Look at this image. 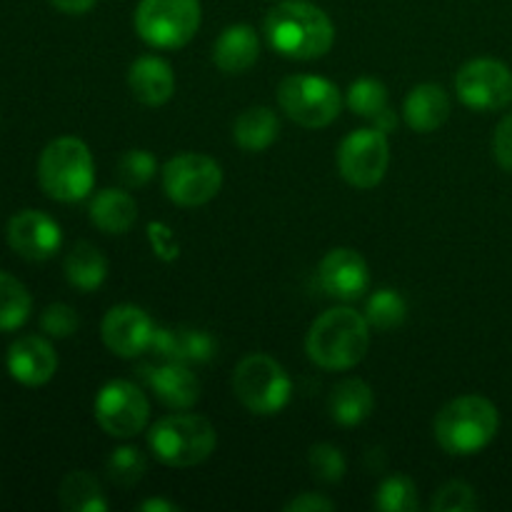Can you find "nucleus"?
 I'll return each instance as SVG.
<instances>
[{"label": "nucleus", "mask_w": 512, "mask_h": 512, "mask_svg": "<svg viewBox=\"0 0 512 512\" xmlns=\"http://www.w3.org/2000/svg\"><path fill=\"white\" fill-rule=\"evenodd\" d=\"M268 43L293 60L323 58L335 43L333 20L308 0H285L265 15Z\"/></svg>", "instance_id": "f257e3e1"}, {"label": "nucleus", "mask_w": 512, "mask_h": 512, "mask_svg": "<svg viewBox=\"0 0 512 512\" xmlns=\"http://www.w3.org/2000/svg\"><path fill=\"white\" fill-rule=\"evenodd\" d=\"M370 348V323L353 308H333L310 328L305 350L318 368L350 370Z\"/></svg>", "instance_id": "f03ea898"}, {"label": "nucleus", "mask_w": 512, "mask_h": 512, "mask_svg": "<svg viewBox=\"0 0 512 512\" xmlns=\"http://www.w3.org/2000/svg\"><path fill=\"white\" fill-rule=\"evenodd\" d=\"M435 440L450 455H475L488 448L500 430V413L483 395H463L435 418Z\"/></svg>", "instance_id": "7ed1b4c3"}, {"label": "nucleus", "mask_w": 512, "mask_h": 512, "mask_svg": "<svg viewBox=\"0 0 512 512\" xmlns=\"http://www.w3.org/2000/svg\"><path fill=\"white\" fill-rule=\"evenodd\" d=\"M40 188L60 203H78L88 198L95 185V163L88 145L78 138L53 140L38 160Z\"/></svg>", "instance_id": "20e7f679"}, {"label": "nucleus", "mask_w": 512, "mask_h": 512, "mask_svg": "<svg viewBox=\"0 0 512 512\" xmlns=\"http://www.w3.org/2000/svg\"><path fill=\"white\" fill-rule=\"evenodd\" d=\"M148 443L160 463L170 468H193L213 455L218 433L203 415H165L150 428Z\"/></svg>", "instance_id": "39448f33"}, {"label": "nucleus", "mask_w": 512, "mask_h": 512, "mask_svg": "<svg viewBox=\"0 0 512 512\" xmlns=\"http://www.w3.org/2000/svg\"><path fill=\"white\" fill-rule=\"evenodd\" d=\"M233 390L250 413L275 415L290 403L293 383L278 360L263 353H253L240 360L235 368Z\"/></svg>", "instance_id": "423d86ee"}, {"label": "nucleus", "mask_w": 512, "mask_h": 512, "mask_svg": "<svg viewBox=\"0 0 512 512\" xmlns=\"http://www.w3.org/2000/svg\"><path fill=\"white\" fill-rule=\"evenodd\" d=\"M200 28V0H140L135 30L153 48H183Z\"/></svg>", "instance_id": "0eeeda50"}, {"label": "nucleus", "mask_w": 512, "mask_h": 512, "mask_svg": "<svg viewBox=\"0 0 512 512\" xmlns=\"http://www.w3.org/2000/svg\"><path fill=\"white\" fill-rule=\"evenodd\" d=\"M278 103L303 128H325L340 115V90L318 75H288L278 88Z\"/></svg>", "instance_id": "6e6552de"}, {"label": "nucleus", "mask_w": 512, "mask_h": 512, "mask_svg": "<svg viewBox=\"0 0 512 512\" xmlns=\"http://www.w3.org/2000/svg\"><path fill=\"white\" fill-rule=\"evenodd\" d=\"M163 188L183 208L205 205L223 188V168L203 153H180L163 168Z\"/></svg>", "instance_id": "1a4fd4ad"}, {"label": "nucleus", "mask_w": 512, "mask_h": 512, "mask_svg": "<svg viewBox=\"0 0 512 512\" xmlns=\"http://www.w3.org/2000/svg\"><path fill=\"white\" fill-rule=\"evenodd\" d=\"M390 145L383 130L360 128L353 130L348 138L340 143L338 168L340 175L348 180L353 188H375L388 173Z\"/></svg>", "instance_id": "9d476101"}, {"label": "nucleus", "mask_w": 512, "mask_h": 512, "mask_svg": "<svg viewBox=\"0 0 512 512\" xmlns=\"http://www.w3.org/2000/svg\"><path fill=\"white\" fill-rule=\"evenodd\" d=\"M150 418V403L138 385L113 380L95 398V420L113 438H133L143 433Z\"/></svg>", "instance_id": "9b49d317"}, {"label": "nucleus", "mask_w": 512, "mask_h": 512, "mask_svg": "<svg viewBox=\"0 0 512 512\" xmlns=\"http://www.w3.org/2000/svg\"><path fill=\"white\" fill-rule=\"evenodd\" d=\"M458 98L473 110H503L512 103V70L495 58H475L455 75Z\"/></svg>", "instance_id": "f8f14e48"}, {"label": "nucleus", "mask_w": 512, "mask_h": 512, "mask_svg": "<svg viewBox=\"0 0 512 512\" xmlns=\"http://www.w3.org/2000/svg\"><path fill=\"white\" fill-rule=\"evenodd\" d=\"M8 245L25 260H50L63 245V230L43 210H20L8 220Z\"/></svg>", "instance_id": "ddd939ff"}, {"label": "nucleus", "mask_w": 512, "mask_h": 512, "mask_svg": "<svg viewBox=\"0 0 512 512\" xmlns=\"http://www.w3.org/2000/svg\"><path fill=\"white\" fill-rule=\"evenodd\" d=\"M155 323L135 305H115L103 318V343L120 358H138L153 343Z\"/></svg>", "instance_id": "4468645a"}, {"label": "nucleus", "mask_w": 512, "mask_h": 512, "mask_svg": "<svg viewBox=\"0 0 512 512\" xmlns=\"http://www.w3.org/2000/svg\"><path fill=\"white\" fill-rule=\"evenodd\" d=\"M320 285L330 298L350 300L363 298L370 285V270L363 255L350 248H335L323 258L318 270Z\"/></svg>", "instance_id": "2eb2a0df"}, {"label": "nucleus", "mask_w": 512, "mask_h": 512, "mask_svg": "<svg viewBox=\"0 0 512 512\" xmlns=\"http://www.w3.org/2000/svg\"><path fill=\"white\" fill-rule=\"evenodd\" d=\"M5 365H8L10 378L18 380L20 385L40 388V385L53 380L55 370H58V355L45 338L23 335L8 348Z\"/></svg>", "instance_id": "dca6fc26"}, {"label": "nucleus", "mask_w": 512, "mask_h": 512, "mask_svg": "<svg viewBox=\"0 0 512 512\" xmlns=\"http://www.w3.org/2000/svg\"><path fill=\"white\" fill-rule=\"evenodd\" d=\"M138 375L168 408L190 410L200 400L198 378L185 363L140 365Z\"/></svg>", "instance_id": "f3484780"}, {"label": "nucleus", "mask_w": 512, "mask_h": 512, "mask_svg": "<svg viewBox=\"0 0 512 512\" xmlns=\"http://www.w3.org/2000/svg\"><path fill=\"white\" fill-rule=\"evenodd\" d=\"M148 353L163 363H208L215 355V340L205 330L155 328Z\"/></svg>", "instance_id": "a211bd4d"}, {"label": "nucleus", "mask_w": 512, "mask_h": 512, "mask_svg": "<svg viewBox=\"0 0 512 512\" xmlns=\"http://www.w3.org/2000/svg\"><path fill=\"white\" fill-rule=\"evenodd\" d=\"M130 90L143 105H163L175 93L173 68L158 55H143L130 65Z\"/></svg>", "instance_id": "6ab92c4d"}, {"label": "nucleus", "mask_w": 512, "mask_h": 512, "mask_svg": "<svg viewBox=\"0 0 512 512\" xmlns=\"http://www.w3.org/2000/svg\"><path fill=\"white\" fill-rule=\"evenodd\" d=\"M260 40L255 28L238 23L230 25L220 33V38L213 45V60L223 73L238 75L253 68L258 63Z\"/></svg>", "instance_id": "aec40b11"}, {"label": "nucleus", "mask_w": 512, "mask_h": 512, "mask_svg": "<svg viewBox=\"0 0 512 512\" xmlns=\"http://www.w3.org/2000/svg\"><path fill=\"white\" fill-rule=\"evenodd\" d=\"M405 120L418 133H433L450 118V98L440 85L423 83L405 98Z\"/></svg>", "instance_id": "412c9836"}, {"label": "nucleus", "mask_w": 512, "mask_h": 512, "mask_svg": "<svg viewBox=\"0 0 512 512\" xmlns=\"http://www.w3.org/2000/svg\"><path fill=\"white\" fill-rule=\"evenodd\" d=\"M375 410V395L360 378L340 380L328 398V413L338 425L353 428L368 420Z\"/></svg>", "instance_id": "4be33fe9"}, {"label": "nucleus", "mask_w": 512, "mask_h": 512, "mask_svg": "<svg viewBox=\"0 0 512 512\" xmlns=\"http://www.w3.org/2000/svg\"><path fill=\"white\" fill-rule=\"evenodd\" d=\"M90 220L108 235H123L138 220V203L125 190L105 188L90 203Z\"/></svg>", "instance_id": "5701e85b"}, {"label": "nucleus", "mask_w": 512, "mask_h": 512, "mask_svg": "<svg viewBox=\"0 0 512 512\" xmlns=\"http://www.w3.org/2000/svg\"><path fill=\"white\" fill-rule=\"evenodd\" d=\"M280 133V120L278 115L273 113L265 105H258V108H248L245 113L238 115L233 125L235 143L240 145L248 153H260V150L270 148V145L278 140Z\"/></svg>", "instance_id": "b1692460"}, {"label": "nucleus", "mask_w": 512, "mask_h": 512, "mask_svg": "<svg viewBox=\"0 0 512 512\" xmlns=\"http://www.w3.org/2000/svg\"><path fill=\"white\" fill-rule=\"evenodd\" d=\"M65 278L73 288L93 293L108 278V263L93 243H75L65 258Z\"/></svg>", "instance_id": "393cba45"}, {"label": "nucleus", "mask_w": 512, "mask_h": 512, "mask_svg": "<svg viewBox=\"0 0 512 512\" xmlns=\"http://www.w3.org/2000/svg\"><path fill=\"white\" fill-rule=\"evenodd\" d=\"M58 498L63 510L68 512H105L108 500L103 498L98 480L88 470H73L63 478L58 490Z\"/></svg>", "instance_id": "a878e982"}, {"label": "nucleus", "mask_w": 512, "mask_h": 512, "mask_svg": "<svg viewBox=\"0 0 512 512\" xmlns=\"http://www.w3.org/2000/svg\"><path fill=\"white\" fill-rule=\"evenodd\" d=\"M30 310H33V298L28 288L18 278L0 270V330L10 333L23 328L30 318Z\"/></svg>", "instance_id": "bb28decb"}, {"label": "nucleus", "mask_w": 512, "mask_h": 512, "mask_svg": "<svg viewBox=\"0 0 512 512\" xmlns=\"http://www.w3.org/2000/svg\"><path fill=\"white\" fill-rule=\"evenodd\" d=\"M418 488L405 475H390L375 490V508L385 512H413L418 510Z\"/></svg>", "instance_id": "cd10ccee"}, {"label": "nucleus", "mask_w": 512, "mask_h": 512, "mask_svg": "<svg viewBox=\"0 0 512 512\" xmlns=\"http://www.w3.org/2000/svg\"><path fill=\"white\" fill-rule=\"evenodd\" d=\"M405 315H408L405 298L388 288L373 293V298H370L368 305H365V320L378 330L398 328V325L405 320Z\"/></svg>", "instance_id": "c85d7f7f"}, {"label": "nucleus", "mask_w": 512, "mask_h": 512, "mask_svg": "<svg viewBox=\"0 0 512 512\" xmlns=\"http://www.w3.org/2000/svg\"><path fill=\"white\" fill-rule=\"evenodd\" d=\"M348 108L360 118L375 120L388 108V88L375 78H360L348 90Z\"/></svg>", "instance_id": "c756f323"}, {"label": "nucleus", "mask_w": 512, "mask_h": 512, "mask_svg": "<svg viewBox=\"0 0 512 512\" xmlns=\"http://www.w3.org/2000/svg\"><path fill=\"white\" fill-rule=\"evenodd\" d=\"M148 470V460L140 453L138 448H130V445H123V448H115L108 458V478L113 480L115 485H123V488H133L140 478Z\"/></svg>", "instance_id": "7c9ffc66"}, {"label": "nucleus", "mask_w": 512, "mask_h": 512, "mask_svg": "<svg viewBox=\"0 0 512 512\" xmlns=\"http://www.w3.org/2000/svg\"><path fill=\"white\" fill-rule=\"evenodd\" d=\"M155 168H158V163H155L153 153H148V150H128V153L120 155L115 173H118L120 183L128 185V188H140V185L153 180Z\"/></svg>", "instance_id": "2f4dec72"}, {"label": "nucleus", "mask_w": 512, "mask_h": 512, "mask_svg": "<svg viewBox=\"0 0 512 512\" xmlns=\"http://www.w3.org/2000/svg\"><path fill=\"white\" fill-rule=\"evenodd\" d=\"M308 463L315 478L323 480V483H340L345 478V470H348L343 453L335 445L328 443L313 445L308 455Z\"/></svg>", "instance_id": "473e14b6"}, {"label": "nucleus", "mask_w": 512, "mask_h": 512, "mask_svg": "<svg viewBox=\"0 0 512 512\" xmlns=\"http://www.w3.org/2000/svg\"><path fill=\"white\" fill-rule=\"evenodd\" d=\"M475 508H478V495L468 483H460V480L443 485L430 503L433 512H473Z\"/></svg>", "instance_id": "72a5a7b5"}, {"label": "nucleus", "mask_w": 512, "mask_h": 512, "mask_svg": "<svg viewBox=\"0 0 512 512\" xmlns=\"http://www.w3.org/2000/svg\"><path fill=\"white\" fill-rule=\"evenodd\" d=\"M40 328H43V333H48L50 338H70V335L78 333L80 318L70 305L53 303L43 310V315H40Z\"/></svg>", "instance_id": "f704fd0d"}, {"label": "nucleus", "mask_w": 512, "mask_h": 512, "mask_svg": "<svg viewBox=\"0 0 512 512\" xmlns=\"http://www.w3.org/2000/svg\"><path fill=\"white\" fill-rule=\"evenodd\" d=\"M493 155L500 168L512 173V113L498 123L493 135Z\"/></svg>", "instance_id": "c9c22d12"}, {"label": "nucleus", "mask_w": 512, "mask_h": 512, "mask_svg": "<svg viewBox=\"0 0 512 512\" xmlns=\"http://www.w3.org/2000/svg\"><path fill=\"white\" fill-rule=\"evenodd\" d=\"M150 240H153V248L160 258L173 260L178 255V243L165 225H150Z\"/></svg>", "instance_id": "e433bc0d"}, {"label": "nucleus", "mask_w": 512, "mask_h": 512, "mask_svg": "<svg viewBox=\"0 0 512 512\" xmlns=\"http://www.w3.org/2000/svg\"><path fill=\"white\" fill-rule=\"evenodd\" d=\"M335 505L318 493H303L285 505V512H330Z\"/></svg>", "instance_id": "4c0bfd02"}, {"label": "nucleus", "mask_w": 512, "mask_h": 512, "mask_svg": "<svg viewBox=\"0 0 512 512\" xmlns=\"http://www.w3.org/2000/svg\"><path fill=\"white\" fill-rule=\"evenodd\" d=\"M50 3L68 15H83V13H88V10L93 8L98 0H50Z\"/></svg>", "instance_id": "58836bf2"}, {"label": "nucleus", "mask_w": 512, "mask_h": 512, "mask_svg": "<svg viewBox=\"0 0 512 512\" xmlns=\"http://www.w3.org/2000/svg\"><path fill=\"white\" fill-rule=\"evenodd\" d=\"M138 510H143V512H178L180 508H178V505L168 503V500L153 498V500H145V503H140Z\"/></svg>", "instance_id": "ea45409f"}, {"label": "nucleus", "mask_w": 512, "mask_h": 512, "mask_svg": "<svg viewBox=\"0 0 512 512\" xmlns=\"http://www.w3.org/2000/svg\"><path fill=\"white\" fill-rule=\"evenodd\" d=\"M375 128L383 130V133H390V130L395 128V115H393V110L385 108L383 113H380L378 118H375Z\"/></svg>", "instance_id": "a19ab883"}]
</instances>
